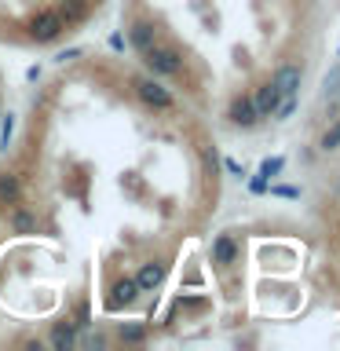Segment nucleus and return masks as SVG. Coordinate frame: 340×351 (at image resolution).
Segmentation results:
<instances>
[{"label":"nucleus","instance_id":"nucleus-1","mask_svg":"<svg viewBox=\"0 0 340 351\" xmlns=\"http://www.w3.org/2000/svg\"><path fill=\"white\" fill-rule=\"evenodd\" d=\"M143 62H147V70L154 77H180L183 73V55L175 48H169V44H158V40L143 51Z\"/></svg>","mask_w":340,"mask_h":351},{"label":"nucleus","instance_id":"nucleus-2","mask_svg":"<svg viewBox=\"0 0 340 351\" xmlns=\"http://www.w3.org/2000/svg\"><path fill=\"white\" fill-rule=\"evenodd\" d=\"M136 300H139V285H136V278H128V274H117V278L110 282L106 311L121 315V311H128V307H136Z\"/></svg>","mask_w":340,"mask_h":351},{"label":"nucleus","instance_id":"nucleus-3","mask_svg":"<svg viewBox=\"0 0 340 351\" xmlns=\"http://www.w3.org/2000/svg\"><path fill=\"white\" fill-rule=\"evenodd\" d=\"M132 88H136L139 103H147L150 110H172L175 106L172 92L161 81H154V77H139V81H132Z\"/></svg>","mask_w":340,"mask_h":351},{"label":"nucleus","instance_id":"nucleus-4","mask_svg":"<svg viewBox=\"0 0 340 351\" xmlns=\"http://www.w3.org/2000/svg\"><path fill=\"white\" fill-rule=\"evenodd\" d=\"M62 19H59V11H37V15L29 19V37L37 40V44H51V40H59L62 37Z\"/></svg>","mask_w":340,"mask_h":351},{"label":"nucleus","instance_id":"nucleus-5","mask_svg":"<svg viewBox=\"0 0 340 351\" xmlns=\"http://www.w3.org/2000/svg\"><path fill=\"white\" fill-rule=\"evenodd\" d=\"M227 125H234V128H256L260 125L256 106H252V95L238 92L234 99H230L227 103Z\"/></svg>","mask_w":340,"mask_h":351},{"label":"nucleus","instance_id":"nucleus-6","mask_svg":"<svg viewBox=\"0 0 340 351\" xmlns=\"http://www.w3.org/2000/svg\"><path fill=\"white\" fill-rule=\"evenodd\" d=\"M282 92H278V84L271 81H263V84H256V92H252V106H256V117L263 121V117H274L278 114V106H282Z\"/></svg>","mask_w":340,"mask_h":351},{"label":"nucleus","instance_id":"nucleus-7","mask_svg":"<svg viewBox=\"0 0 340 351\" xmlns=\"http://www.w3.org/2000/svg\"><path fill=\"white\" fill-rule=\"evenodd\" d=\"M300 62H282L278 70L271 73V81L278 84V92L285 95V99H296V92H300Z\"/></svg>","mask_w":340,"mask_h":351},{"label":"nucleus","instance_id":"nucleus-8","mask_svg":"<svg viewBox=\"0 0 340 351\" xmlns=\"http://www.w3.org/2000/svg\"><path fill=\"white\" fill-rule=\"evenodd\" d=\"M8 227H11V234H37V213L26 205H11V213H8Z\"/></svg>","mask_w":340,"mask_h":351},{"label":"nucleus","instance_id":"nucleus-9","mask_svg":"<svg viewBox=\"0 0 340 351\" xmlns=\"http://www.w3.org/2000/svg\"><path fill=\"white\" fill-rule=\"evenodd\" d=\"M165 263L161 260H150V263H143V267L136 271V285H139V293H154L158 285L165 282Z\"/></svg>","mask_w":340,"mask_h":351},{"label":"nucleus","instance_id":"nucleus-10","mask_svg":"<svg viewBox=\"0 0 340 351\" xmlns=\"http://www.w3.org/2000/svg\"><path fill=\"white\" fill-rule=\"evenodd\" d=\"M238 241H234V234H219L216 241H212V263L216 267H230V263L238 260Z\"/></svg>","mask_w":340,"mask_h":351},{"label":"nucleus","instance_id":"nucleus-11","mask_svg":"<svg viewBox=\"0 0 340 351\" xmlns=\"http://www.w3.org/2000/svg\"><path fill=\"white\" fill-rule=\"evenodd\" d=\"M128 40H132V48H136V51L143 55L154 40H158V37H154V22L136 19V22H132V29H128Z\"/></svg>","mask_w":340,"mask_h":351},{"label":"nucleus","instance_id":"nucleus-12","mask_svg":"<svg viewBox=\"0 0 340 351\" xmlns=\"http://www.w3.org/2000/svg\"><path fill=\"white\" fill-rule=\"evenodd\" d=\"M51 348H59V351H70L73 344H77V326L66 318V322H55V329H51Z\"/></svg>","mask_w":340,"mask_h":351},{"label":"nucleus","instance_id":"nucleus-13","mask_svg":"<svg viewBox=\"0 0 340 351\" xmlns=\"http://www.w3.org/2000/svg\"><path fill=\"white\" fill-rule=\"evenodd\" d=\"M55 11H59L62 26H77V22H84V15H88V0H62Z\"/></svg>","mask_w":340,"mask_h":351},{"label":"nucleus","instance_id":"nucleus-14","mask_svg":"<svg viewBox=\"0 0 340 351\" xmlns=\"http://www.w3.org/2000/svg\"><path fill=\"white\" fill-rule=\"evenodd\" d=\"M19 194H22V183H19V176L15 172H0V205H15L19 202Z\"/></svg>","mask_w":340,"mask_h":351},{"label":"nucleus","instance_id":"nucleus-15","mask_svg":"<svg viewBox=\"0 0 340 351\" xmlns=\"http://www.w3.org/2000/svg\"><path fill=\"white\" fill-rule=\"evenodd\" d=\"M318 147H322V150H337V147H340V121H337V125H329V128L322 132Z\"/></svg>","mask_w":340,"mask_h":351},{"label":"nucleus","instance_id":"nucleus-16","mask_svg":"<svg viewBox=\"0 0 340 351\" xmlns=\"http://www.w3.org/2000/svg\"><path fill=\"white\" fill-rule=\"evenodd\" d=\"M121 340H128V344H139V340H143V326H121Z\"/></svg>","mask_w":340,"mask_h":351},{"label":"nucleus","instance_id":"nucleus-17","mask_svg":"<svg viewBox=\"0 0 340 351\" xmlns=\"http://www.w3.org/2000/svg\"><path fill=\"white\" fill-rule=\"evenodd\" d=\"M278 169H282V161H267V165H263V176H274Z\"/></svg>","mask_w":340,"mask_h":351}]
</instances>
